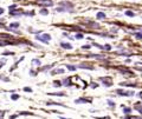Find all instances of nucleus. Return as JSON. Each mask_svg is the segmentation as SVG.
Here are the masks:
<instances>
[{"instance_id": "nucleus-9", "label": "nucleus", "mask_w": 142, "mask_h": 119, "mask_svg": "<svg viewBox=\"0 0 142 119\" xmlns=\"http://www.w3.org/2000/svg\"><path fill=\"white\" fill-rule=\"evenodd\" d=\"M79 68H88V70H92L94 67H92V66H88V65H85V64H82V65H79Z\"/></svg>"}, {"instance_id": "nucleus-24", "label": "nucleus", "mask_w": 142, "mask_h": 119, "mask_svg": "<svg viewBox=\"0 0 142 119\" xmlns=\"http://www.w3.org/2000/svg\"><path fill=\"white\" fill-rule=\"evenodd\" d=\"M18 98H19V95H18V94H13V95H12V99H13V100H17Z\"/></svg>"}, {"instance_id": "nucleus-7", "label": "nucleus", "mask_w": 142, "mask_h": 119, "mask_svg": "<svg viewBox=\"0 0 142 119\" xmlns=\"http://www.w3.org/2000/svg\"><path fill=\"white\" fill-rule=\"evenodd\" d=\"M96 17H97V19H104V18H106V13H103V12H98Z\"/></svg>"}, {"instance_id": "nucleus-18", "label": "nucleus", "mask_w": 142, "mask_h": 119, "mask_svg": "<svg viewBox=\"0 0 142 119\" xmlns=\"http://www.w3.org/2000/svg\"><path fill=\"white\" fill-rule=\"evenodd\" d=\"M104 50H106V51H110V50H111V46H110L109 44H106V45H104Z\"/></svg>"}, {"instance_id": "nucleus-10", "label": "nucleus", "mask_w": 142, "mask_h": 119, "mask_svg": "<svg viewBox=\"0 0 142 119\" xmlns=\"http://www.w3.org/2000/svg\"><path fill=\"white\" fill-rule=\"evenodd\" d=\"M135 109H136V110H137V111H139V112H140V113L142 114V105L140 104V103L135 105Z\"/></svg>"}, {"instance_id": "nucleus-30", "label": "nucleus", "mask_w": 142, "mask_h": 119, "mask_svg": "<svg viewBox=\"0 0 142 119\" xmlns=\"http://www.w3.org/2000/svg\"><path fill=\"white\" fill-rule=\"evenodd\" d=\"M2 13H4V8H1V7H0V15H1Z\"/></svg>"}, {"instance_id": "nucleus-16", "label": "nucleus", "mask_w": 142, "mask_h": 119, "mask_svg": "<svg viewBox=\"0 0 142 119\" xmlns=\"http://www.w3.org/2000/svg\"><path fill=\"white\" fill-rule=\"evenodd\" d=\"M126 119H141V117H134V116H127Z\"/></svg>"}, {"instance_id": "nucleus-15", "label": "nucleus", "mask_w": 142, "mask_h": 119, "mask_svg": "<svg viewBox=\"0 0 142 119\" xmlns=\"http://www.w3.org/2000/svg\"><path fill=\"white\" fill-rule=\"evenodd\" d=\"M40 14H43V15H47V14H49V11H47V10H41V11H40Z\"/></svg>"}, {"instance_id": "nucleus-8", "label": "nucleus", "mask_w": 142, "mask_h": 119, "mask_svg": "<svg viewBox=\"0 0 142 119\" xmlns=\"http://www.w3.org/2000/svg\"><path fill=\"white\" fill-rule=\"evenodd\" d=\"M91 100L90 99H84V98H81V99H77L76 103H90Z\"/></svg>"}, {"instance_id": "nucleus-2", "label": "nucleus", "mask_w": 142, "mask_h": 119, "mask_svg": "<svg viewBox=\"0 0 142 119\" xmlns=\"http://www.w3.org/2000/svg\"><path fill=\"white\" fill-rule=\"evenodd\" d=\"M120 95H126V97H133L135 94L134 91H122V90H117L116 91Z\"/></svg>"}, {"instance_id": "nucleus-3", "label": "nucleus", "mask_w": 142, "mask_h": 119, "mask_svg": "<svg viewBox=\"0 0 142 119\" xmlns=\"http://www.w3.org/2000/svg\"><path fill=\"white\" fill-rule=\"evenodd\" d=\"M37 2L39 5H45V6H52L53 5L52 0H37Z\"/></svg>"}, {"instance_id": "nucleus-5", "label": "nucleus", "mask_w": 142, "mask_h": 119, "mask_svg": "<svg viewBox=\"0 0 142 119\" xmlns=\"http://www.w3.org/2000/svg\"><path fill=\"white\" fill-rule=\"evenodd\" d=\"M17 27H19V23H12V24H10V26L7 27V30H12V31H15L17 32Z\"/></svg>"}, {"instance_id": "nucleus-28", "label": "nucleus", "mask_w": 142, "mask_h": 119, "mask_svg": "<svg viewBox=\"0 0 142 119\" xmlns=\"http://www.w3.org/2000/svg\"><path fill=\"white\" fill-rule=\"evenodd\" d=\"M82 47H83V48H86V50H89L91 46H90V45H84V46H82Z\"/></svg>"}, {"instance_id": "nucleus-26", "label": "nucleus", "mask_w": 142, "mask_h": 119, "mask_svg": "<svg viewBox=\"0 0 142 119\" xmlns=\"http://www.w3.org/2000/svg\"><path fill=\"white\" fill-rule=\"evenodd\" d=\"M5 61H6V60H5V59H2V60H1V61H0V67H2V66H4V64H5Z\"/></svg>"}, {"instance_id": "nucleus-12", "label": "nucleus", "mask_w": 142, "mask_h": 119, "mask_svg": "<svg viewBox=\"0 0 142 119\" xmlns=\"http://www.w3.org/2000/svg\"><path fill=\"white\" fill-rule=\"evenodd\" d=\"M126 15H128V17H135V13L132 12V11H126Z\"/></svg>"}, {"instance_id": "nucleus-6", "label": "nucleus", "mask_w": 142, "mask_h": 119, "mask_svg": "<svg viewBox=\"0 0 142 119\" xmlns=\"http://www.w3.org/2000/svg\"><path fill=\"white\" fill-rule=\"evenodd\" d=\"M61 45H62V47H63V48H66V50H72V46H71V44H69V43H62Z\"/></svg>"}, {"instance_id": "nucleus-4", "label": "nucleus", "mask_w": 142, "mask_h": 119, "mask_svg": "<svg viewBox=\"0 0 142 119\" xmlns=\"http://www.w3.org/2000/svg\"><path fill=\"white\" fill-rule=\"evenodd\" d=\"M101 80L104 83V85H106V87H109V86H111V85H112V83H111V79H110V78H101Z\"/></svg>"}, {"instance_id": "nucleus-23", "label": "nucleus", "mask_w": 142, "mask_h": 119, "mask_svg": "<svg viewBox=\"0 0 142 119\" xmlns=\"http://www.w3.org/2000/svg\"><path fill=\"white\" fill-rule=\"evenodd\" d=\"M108 105H110V106H115V103H114L112 100H108Z\"/></svg>"}, {"instance_id": "nucleus-19", "label": "nucleus", "mask_w": 142, "mask_h": 119, "mask_svg": "<svg viewBox=\"0 0 142 119\" xmlns=\"http://www.w3.org/2000/svg\"><path fill=\"white\" fill-rule=\"evenodd\" d=\"M83 38V34L82 33H77L76 34V39H82Z\"/></svg>"}, {"instance_id": "nucleus-17", "label": "nucleus", "mask_w": 142, "mask_h": 119, "mask_svg": "<svg viewBox=\"0 0 142 119\" xmlns=\"http://www.w3.org/2000/svg\"><path fill=\"white\" fill-rule=\"evenodd\" d=\"M66 67H68V70H70V71H75V70H76V66H71V65H66Z\"/></svg>"}, {"instance_id": "nucleus-14", "label": "nucleus", "mask_w": 142, "mask_h": 119, "mask_svg": "<svg viewBox=\"0 0 142 119\" xmlns=\"http://www.w3.org/2000/svg\"><path fill=\"white\" fill-rule=\"evenodd\" d=\"M32 64H33L35 66H39V65H40V61H39V60H37V59H33V60H32Z\"/></svg>"}, {"instance_id": "nucleus-22", "label": "nucleus", "mask_w": 142, "mask_h": 119, "mask_svg": "<svg viewBox=\"0 0 142 119\" xmlns=\"http://www.w3.org/2000/svg\"><path fill=\"white\" fill-rule=\"evenodd\" d=\"M53 85H55L56 87H59V86H61V81H55V83H53Z\"/></svg>"}, {"instance_id": "nucleus-25", "label": "nucleus", "mask_w": 142, "mask_h": 119, "mask_svg": "<svg viewBox=\"0 0 142 119\" xmlns=\"http://www.w3.org/2000/svg\"><path fill=\"white\" fill-rule=\"evenodd\" d=\"M64 83H65V85H70V79H65Z\"/></svg>"}, {"instance_id": "nucleus-32", "label": "nucleus", "mask_w": 142, "mask_h": 119, "mask_svg": "<svg viewBox=\"0 0 142 119\" xmlns=\"http://www.w3.org/2000/svg\"><path fill=\"white\" fill-rule=\"evenodd\" d=\"M61 119H66V118H63V117H62V118H61Z\"/></svg>"}, {"instance_id": "nucleus-11", "label": "nucleus", "mask_w": 142, "mask_h": 119, "mask_svg": "<svg viewBox=\"0 0 142 119\" xmlns=\"http://www.w3.org/2000/svg\"><path fill=\"white\" fill-rule=\"evenodd\" d=\"M57 73H64V70L63 68H58V70H55L52 72V74H57Z\"/></svg>"}, {"instance_id": "nucleus-27", "label": "nucleus", "mask_w": 142, "mask_h": 119, "mask_svg": "<svg viewBox=\"0 0 142 119\" xmlns=\"http://www.w3.org/2000/svg\"><path fill=\"white\" fill-rule=\"evenodd\" d=\"M24 91H26V92H32V89H30V87H25Z\"/></svg>"}, {"instance_id": "nucleus-29", "label": "nucleus", "mask_w": 142, "mask_h": 119, "mask_svg": "<svg viewBox=\"0 0 142 119\" xmlns=\"http://www.w3.org/2000/svg\"><path fill=\"white\" fill-rule=\"evenodd\" d=\"M2 117H4V112L0 111V119H2Z\"/></svg>"}, {"instance_id": "nucleus-1", "label": "nucleus", "mask_w": 142, "mask_h": 119, "mask_svg": "<svg viewBox=\"0 0 142 119\" xmlns=\"http://www.w3.org/2000/svg\"><path fill=\"white\" fill-rule=\"evenodd\" d=\"M37 40L39 41H43V43H49L51 40V35L50 34H43V35H37L36 37Z\"/></svg>"}, {"instance_id": "nucleus-31", "label": "nucleus", "mask_w": 142, "mask_h": 119, "mask_svg": "<svg viewBox=\"0 0 142 119\" xmlns=\"http://www.w3.org/2000/svg\"><path fill=\"white\" fill-rule=\"evenodd\" d=\"M101 119H110L109 117H104V118H101Z\"/></svg>"}, {"instance_id": "nucleus-21", "label": "nucleus", "mask_w": 142, "mask_h": 119, "mask_svg": "<svg viewBox=\"0 0 142 119\" xmlns=\"http://www.w3.org/2000/svg\"><path fill=\"white\" fill-rule=\"evenodd\" d=\"M135 37L137 39H142V33H135Z\"/></svg>"}, {"instance_id": "nucleus-13", "label": "nucleus", "mask_w": 142, "mask_h": 119, "mask_svg": "<svg viewBox=\"0 0 142 119\" xmlns=\"http://www.w3.org/2000/svg\"><path fill=\"white\" fill-rule=\"evenodd\" d=\"M123 112H124L126 114H129V113L132 112V109H130V107H124V109H123Z\"/></svg>"}, {"instance_id": "nucleus-20", "label": "nucleus", "mask_w": 142, "mask_h": 119, "mask_svg": "<svg viewBox=\"0 0 142 119\" xmlns=\"http://www.w3.org/2000/svg\"><path fill=\"white\" fill-rule=\"evenodd\" d=\"M15 7H17L15 5H11V6H10V12H12V11H14V10H15Z\"/></svg>"}]
</instances>
